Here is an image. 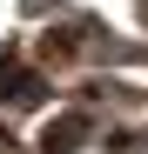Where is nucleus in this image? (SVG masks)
Wrapping results in <instances>:
<instances>
[{
    "instance_id": "nucleus-1",
    "label": "nucleus",
    "mask_w": 148,
    "mask_h": 154,
    "mask_svg": "<svg viewBox=\"0 0 148 154\" xmlns=\"http://www.w3.org/2000/svg\"><path fill=\"white\" fill-rule=\"evenodd\" d=\"M81 134H88V121H81V114H61V121H47L40 147H47V154H74V147H81Z\"/></svg>"
}]
</instances>
